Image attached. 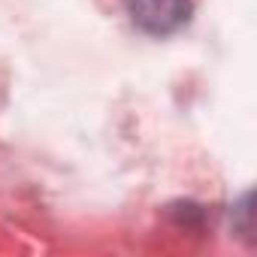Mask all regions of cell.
<instances>
[{"label":"cell","mask_w":257,"mask_h":257,"mask_svg":"<svg viewBox=\"0 0 257 257\" xmlns=\"http://www.w3.org/2000/svg\"><path fill=\"white\" fill-rule=\"evenodd\" d=\"M127 13L146 34L164 37L191 19V0H127Z\"/></svg>","instance_id":"6da1fadb"}]
</instances>
